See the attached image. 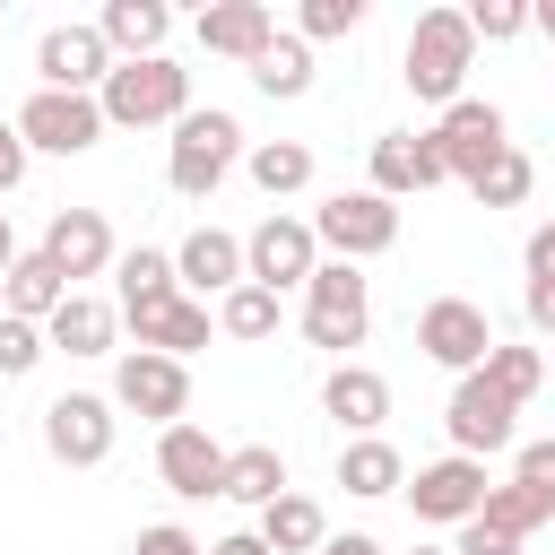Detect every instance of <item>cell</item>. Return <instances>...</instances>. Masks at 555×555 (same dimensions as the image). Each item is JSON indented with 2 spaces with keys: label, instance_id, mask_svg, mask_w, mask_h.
<instances>
[{
  "label": "cell",
  "instance_id": "6da1fadb",
  "mask_svg": "<svg viewBox=\"0 0 555 555\" xmlns=\"http://www.w3.org/2000/svg\"><path fill=\"white\" fill-rule=\"evenodd\" d=\"M468 61H477V35H468V9H416L408 26V52H399V78L416 104H460L468 95Z\"/></svg>",
  "mask_w": 555,
  "mask_h": 555
},
{
  "label": "cell",
  "instance_id": "7a4b0ae2",
  "mask_svg": "<svg viewBox=\"0 0 555 555\" xmlns=\"http://www.w3.org/2000/svg\"><path fill=\"white\" fill-rule=\"evenodd\" d=\"M243 165V121L225 113V104H191L182 121H173V139H165V182L182 191V199H217V182Z\"/></svg>",
  "mask_w": 555,
  "mask_h": 555
},
{
  "label": "cell",
  "instance_id": "3957f363",
  "mask_svg": "<svg viewBox=\"0 0 555 555\" xmlns=\"http://www.w3.org/2000/svg\"><path fill=\"white\" fill-rule=\"evenodd\" d=\"M95 104H104V130H173L182 113H191V69L182 61H113V78L95 87Z\"/></svg>",
  "mask_w": 555,
  "mask_h": 555
},
{
  "label": "cell",
  "instance_id": "277c9868",
  "mask_svg": "<svg viewBox=\"0 0 555 555\" xmlns=\"http://www.w3.org/2000/svg\"><path fill=\"white\" fill-rule=\"evenodd\" d=\"M364 330H373V295H364L356 260H321L304 278V338L347 364V347H364Z\"/></svg>",
  "mask_w": 555,
  "mask_h": 555
},
{
  "label": "cell",
  "instance_id": "5b68a950",
  "mask_svg": "<svg viewBox=\"0 0 555 555\" xmlns=\"http://www.w3.org/2000/svg\"><path fill=\"white\" fill-rule=\"evenodd\" d=\"M312 243L330 260H373V251L399 243V199H382V191H330L312 208Z\"/></svg>",
  "mask_w": 555,
  "mask_h": 555
},
{
  "label": "cell",
  "instance_id": "8992f818",
  "mask_svg": "<svg viewBox=\"0 0 555 555\" xmlns=\"http://www.w3.org/2000/svg\"><path fill=\"white\" fill-rule=\"evenodd\" d=\"M9 130L26 139V156H87V147L104 139V104H95V95H52V87H35V95L9 113Z\"/></svg>",
  "mask_w": 555,
  "mask_h": 555
},
{
  "label": "cell",
  "instance_id": "52a82bcc",
  "mask_svg": "<svg viewBox=\"0 0 555 555\" xmlns=\"http://www.w3.org/2000/svg\"><path fill=\"white\" fill-rule=\"evenodd\" d=\"M113 408L147 416L156 434H165V425H182V416H191V364L147 356V347H121V364H113Z\"/></svg>",
  "mask_w": 555,
  "mask_h": 555
},
{
  "label": "cell",
  "instance_id": "ba28073f",
  "mask_svg": "<svg viewBox=\"0 0 555 555\" xmlns=\"http://www.w3.org/2000/svg\"><path fill=\"white\" fill-rule=\"evenodd\" d=\"M321 269V243H312V217H260L251 234H243V278L251 286H269V295H286V286H304Z\"/></svg>",
  "mask_w": 555,
  "mask_h": 555
},
{
  "label": "cell",
  "instance_id": "9c48e42d",
  "mask_svg": "<svg viewBox=\"0 0 555 555\" xmlns=\"http://www.w3.org/2000/svg\"><path fill=\"white\" fill-rule=\"evenodd\" d=\"M416 347H425V364H442V373H477V364L494 356V321H486V304H468V295H434V304L416 312Z\"/></svg>",
  "mask_w": 555,
  "mask_h": 555
},
{
  "label": "cell",
  "instance_id": "30bf717a",
  "mask_svg": "<svg viewBox=\"0 0 555 555\" xmlns=\"http://www.w3.org/2000/svg\"><path fill=\"white\" fill-rule=\"evenodd\" d=\"M113 399L104 390H61L52 408H43V451L61 460V468H104L113 460Z\"/></svg>",
  "mask_w": 555,
  "mask_h": 555
},
{
  "label": "cell",
  "instance_id": "8fae6325",
  "mask_svg": "<svg viewBox=\"0 0 555 555\" xmlns=\"http://www.w3.org/2000/svg\"><path fill=\"white\" fill-rule=\"evenodd\" d=\"M486 460H460V451H442V460H425L399 494H408V512L416 520H434V529H460V520H477V503H486Z\"/></svg>",
  "mask_w": 555,
  "mask_h": 555
},
{
  "label": "cell",
  "instance_id": "7c38bea8",
  "mask_svg": "<svg viewBox=\"0 0 555 555\" xmlns=\"http://www.w3.org/2000/svg\"><path fill=\"white\" fill-rule=\"evenodd\" d=\"M512 399L486 382V373H460L451 382V408H442V434H451V451L460 460H486V451H512Z\"/></svg>",
  "mask_w": 555,
  "mask_h": 555
},
{
  "label": "cell",
  "instance_id": "4fadbf2b",
  "mask_svg": "<svg viewBox=\"0 0 555 555\" xmlns=\"http://www.w3.org/2000/svg\"><path fill=\"white\" fill-rule=\"evenodd\" d=\"M434 147H442V165H451V182H477L512 139H503V104H486V95H460V104H442V121H434Z\"/></svg>",
  "mask_w": 555,
  "mask_h": 555
},
{
  "label": "cell",
  "instance_id": "5bb4252c",
  "mask_svg": "<svg viewBox=\"0 0 555 555\" xmlns=\"http://www.w3.org/2000/svg\"><path fill=\"white\" fill-rule=\"evenodd\" d=\"M104 78H113V52H104L95 26H43V43H35V87H52V95H95Z\"/></svg>",
  "mask_w": 555,
  "mask_h": 555
},
{
  "label": "cell",
  "instance_id": "9a60e30c",
  "mask_svg": "<svg viewBox=\"0 0 555 555\" xmlns=\"http://www.w3.org/2000/svg\"><path fill=\"white\" fill-rule=\"evenodd\" d=\"M35 251L69 278V295H78V278H104V269L121 260V243H113L104 208H52V225H43V243H35Z\"/></svg>",
  "mask_w": 555,
  "mask_h": 555
},
{
  "label": "cell",
  "instance_id": "2e32d148",
  "mask_svg": "<svg viewBox=\"0 0 555 555\" xmlns=\"http://www.w3.org/2000/svg\"><path fill=\"white\" fill-rule=\"evenodd\" d=\"M156 477H165L182 503H208V494L225 486V442H217L208 425H191V416H182V425H165V434H156Z\"/></svg>",
  "mask_w": 555,
  "mask_h": 555
},
{
  "label": "cell",
  "instance_id": "e0dca14e",
  "mask_svg": "<svg viewBox=\"0 0 555 555\" xmlns=\"http://www.w3.org/2000/svg\"><path fill=\"white\" fill-rule=\"evenodd\" d=\"M173 286H182L191 304L234 295V286H243V234H225V225H191V234L173 243Z\"/></svg>",
  "mask_w": 555,
  "mask_h": 555
},
{
  "label": "cell",
  "instance_id": "ac0fdd59",
  "mask_svg": "<svg viewBox=\"0 0 555 555\" xmlns=\"http://www.w3.org/2000/svg\"><path fill=\"white\" fill-rule=\"evenodd\" d=\"M321 416H330L347 442H364V434H382V425H390V382H382L373 364H356V356H347V364H330V373H321Z\"/></svg>",
  "mask_w": 555,
  "mask_h": 555
},
{
  "label": "cell",
  "instance_id": "d6986e66",
  "mask_svg": "<svg viewBox=\"0 0 555 555\" xmlns=\"http://www.w3.org/2000/svg\"><path fill=\"white\" fill-rule=\"evenodd\" d=\"M191 35H199V52L251 69V61L269 52V35H278V9H269V0H208V9L191 17Z\"/></svg>",
  "mask_w": 555,
  "mask_h": 555
},
{
  "label": "cell",
  "instance_id": "ffe728a7",
  "mask_svg": "<svg viewBox=\"0 0 555 555\" xmlns=\"http://www.w3.org/2000/svg\"><path fill=\"white\" fill-rule=\"evenodd\" d=\"M434 182H451L434 130H382V139H373V182H364V191L408 199V191H434Z\"/></svg>",
  "mask_w": 555,
  "mask_h": 555
},
{
  "label": "cell",
  "instance_id": "44dd1931",
  "mask_svg": "<svg viewBox=\"0 0 555 555\" xmlns=\"http://www.w3.org/2000/svg\"><path fill=\"white\" fill-rule=\"evenodd\" d=\"M208 330H217V312L208 304H191V295H165V304H147V312H130V338L147 347V356H191V347H208Z\"/></svg>",
  "mask_w": 555,
  "mask_h": 555
},
{
  "label": "cell",
  "instance_id": "7402d4cb",
  "mask_svg": "<svg viewBox=\"0 0 555 555\" xmlns=\"http://www.w3.org/2000/svg\"><path fill=\"white\" fill-rule=\"evenodd\" d=\"M95 35H104V52H113V61H156V52H165V35H173V9H165V0H104Z\"/></svg>",
  "mask_w": 555,
  "mask_h": 555
},
{
  "label": "cell",
  "instance_id": "603a6c76",
  "mask_svg": "<svg viewBox=\"0 0 555 555\" xmlns=\"http://www.w3.org/2000/svg\"><path fill=\"white\" fill-rule=\"evenodd\" d=\"M113 338H121V304H104V295H69L43 321V347H61V356H113Z\"/></svg>",
  "mask_w": 555,
  "mask_h": 555
},
{
  "label": "cell",
  "instance_id": "cb8c5ba5",
  "mask_svg": "<svg viewBox=\"0 0 555 555\" xmlns=\"http://www.w3.org/2000/svg\"><path fill=\"white\" fill-rule=\"evenodd\" d=\"M61 304H69V278H61L43 251H17L9 278H0V312H17V321H52Z\"/></svg>",
  "mask_w": 555,
  "mask_h": 555
},
{
  "label": "cell",
  "instance_id": "d4e9b609",
  "mask_svg": "<svg viewBox=\"0 0 555 555\" xmlns=\"http://www.w3.org/2000/svg\"><path fill=\"white\" fill-rule=\"evenodd\" d=\"M225 503H251V512H269L278 494H286V451L278 442H234L225 451V486H217Z\"/></svg>",
  "mask_w": 555,
  "mask_h": 555
},
{
  "label": "cell",
  "instance_id": "484cf974",
  "mask_svg": "<svg viewBox=\"0 0 555 555\" xmlns=\"http://www.w3.org/2000/svg\"><path fill=\"white\" fill-rule=\"evenodd\" d=\"M338 486H347L356 503H382V494H399V486H408V460H399V442H382V434L347 442V451H338Z\"/></svg>",
  "mask_w": 555,
  "mask_h": 555
},
{
  "label": "cell",
  "instance_id": "4316f807",
  "mask_svg": "<svg viewBox=\"0 0 555 555\" xmlns=\"http://www.w3.org/2000/svg\"><path fill=\"white\" fill-rule=\"evenodd\" d=\"M321 538H330V520H321V503L295 494V486L260 512V546H269V555H321Z\"/></svg>",
  "mask_w": 555,
  "mask_h": 555
},
{
  "label": "cell",
  "instance_id": "83f0119b",
  "mask_svg": "<svg viewBox=\"0 0 555 555\" xmlns=\"http://www.w3.org/2000/svg\"><path fill=\"white\" fill-rule=\"evenodd\" d=\"M251 87H260L269 104H295V95H312V43H304V35H269V52L251 61Z\"/></svg>",
  "mask_w": 555,
  "mask_h": 555
},
{
  "label": "cell",
  "instance_id": "f1b7e54d",
  "mask_svg": "<svg viewBox=\"0 0 555 555\" xmlns=\"http://www.w3.org/2000/svg\"><path fill=\"white\" fill-rule=\"evenodd\" d=\"M113 286H121V321L147 312V304H165V295H182V286H173V251H156V243L121 251V260H113Z\"/></svg>",
  "mask_w": 555,
  "mask_h": 555
},
{
  "label": "cell",
  "instance_id": "f546056e",
  "mask_svg": "<svg viewBox=\"0 0 555 555\" xmlns=\"http://www.w3.org/2000/svg\"><path fill=\"white\" fill-rule=\"evenodd\" d=\"M243 165H251V182H260L269 199H295V191L312 182V147H304V139H260V147H243Z\"/></svg>",
  "mask_w": 555,
  "mask_h": 555
},
{
  "label": "cell",
  "instance_id": "4dcf8cb0",
  "mask_svg": "<svg viewBox=\"0 0 555 555\" xmlns=\"http://www.w3.org/2000/svg\"><path fill=\"white\" fill-rule=\"evenodd\" d=\"M477 520H486V529H503V538L520 546V538H529L538 520H555V503H546L538 486H520V477H503V486H486V503H477Z\"/></svg>",
  "mask_w": 555,
  "mask_h": 555
},
{
  "label": "cell",
  "instance_id": "1f68e13d",
  "mask_svg": "<svg viewBox=\"0 0 555 555\" xmlns=\"http://www.w3.org/2000/svg\"><path fill=\"white\" fill-rule=\"evenodd\" d=\"M477 373H486V382H494L512 408H529V399L546 390V347H503V338H494V356H486Z\"/></svg>",
  "mask_w": 555,
  "mask_h": 555
},
{
  "label": "cell",
  "instance_id": "d6a6232c",
  "mask_svg": "<svg viewBox=\"0 0 555 555\" xmlns=\"http://www.w3.org/2000/svg\"><path fill=\"white\" fill-rule=\"evenodd\" d=\"M217 330H225V338H243V347H251V338H278V295L243 278L234 295H217Z\"/></svg>",
  "mask_w": 555,
  "mask_h": 555
},
{
  "label": "cell",
  "instance_id": "836d02e7",
  "mask_svg": "<svg viewBox=\"0 0 555 555\" xmlns=\"http://www.w3.org/2000/svg\"><path fill=\"white\" fill-rule=\"evenodd\" d=\"M529 182H538V165H529L520 147H503V156L468 182V199H477V208H520V199H529Z\"/></svg>",
  "mask_w": 555,
  "mask_h": 555
},
{
  "label": "cell",
  "instance_id": "e575fe53",
  "mask_svg": "<svg viewBox=\"0 0 555 555\" xmlns=\"http://www.w3.org/2000/svg\"><path fill=\"white\" fill-rule=\"evenodd\" d=\"M43 356H52V347H43V321H17V312H0V382H26Z\"/></svg>",
  "mask_w": 555,
  "mask_h": 555
},
{
  "label": "cell",
  "instance_id": "d590c367",
  "mask_svg": "<svg viewBox=\"0 0 555 555\" xmlns=\"http://www.w3.org/2000/svg\"><path fill=\"white\" fill-rule=\"evenodd\" d=\"M364 26V0H304L295 9V35L304 43H338V35H356Z\"/></svg>",
  "mask_w": 555,
  "mask_h": 555
},
{
  "label": "cell",
  "instance_id": "8d00e7d4",
  "mask_svg": "<svg viewBox=\"0 0 555 555\" xmlns=\"http://www.w3.org/2000/svg\"><path fill=\"white\" fill-rule=\"evenodd\" d=\"M468 35H477V43H512V35H529V0H477V9H468Z\"/></svg>",
  "mask_w": 555,
  "mask_h": 555
},
{
  "label": "cell",
  "instance_id": "74e56055",
  "mask_svg": "<svg viewBox=\"0 0 555 555\" xmlns=\"http://www.w3.org/2000/svg\"><path fill=\"white\" fill-rule=\"evenodd\" d=\"M512 477L538 486V494L555 503V442H512Z\"/></svg>",
  "mask_w": 555,
  "mask_h": 555
},
{
  "label": "cell",
  "instance_id": "f35d334b",
  "mask_svg": "<svg viewBox=\"0 0 555 555\" xmlns=\"http://www.w3.org/2000/svg\"><path fill=\"white\" fill-rule=\"evenodd\" d=\"M130 555H208V546H199V538H191V529H182V520H147V529H139V546H130Z\"/></svg>",
  "mask_w": 555,
  "mask_h": 555
},
{
  "label": "cell",
  "instance_id": "ab89813d",
  "mask_svg": "<svg viewBox=\"0 0 555 555\" xmlns=\"http://www.w3.org/2000/svg\"><path fill=\"white\" fill-rule=\"evenodd\" d=\"M451 555H520L503 529H486V520H460V538H451Z\"/></svg>",
  "mask_w": 555,
  "mask_h": 555
},
{
  "label": "cell",
  "instance_id": "60d3db41",
  "mask_svg": "<svg viewBox=\"0 0 555 555\" xmlns=\"http://www.w3.org/2000/svg\"><path fill=\"white\" fill-rule=\"evenodd\" d=\"M520 312H529V330H538V338H555V278H529Z\"/></svg>",
  "mask_w": 555,
  "mask_h": 555
},
{
  "label": "cell",
  "instance_id": "b9f144b4",
  "mask_svg": "<svg viewBox=\"0 0 555 555\" xmlns=\"http://www.w3.org/2000/svg\"><path fill=\"white\" fill-rule=\"evenodd\" d=\"M520 260H529V278H555V217H546V225H529Z\"/></svg>",
  "mask_w": 555,
  "mask_h": 555
},
{
  "label": "cell",
  "instance_id": "7bdbcfd3",
  "mask_svg": "<svg viewBox=\"0 0 555 555\" xmlns=\"http://www.w3.org/2000/svg\"><path fill=\"white\" fill-rule=\"evenodd\" d=\"M17 182H26V139H17L9 121H0V199H9Z\"/></svg>",
  "mask_w": 555,
  "mask_h": 555
},
{
  "label": "cell",
  "instance_id": "ee69618b",
  "mask_svg": "<svg viewBox=\"0 0 555 555\" xmlns=\"http://www.w3.org/2000/svg\"><path fill=\"white\" fill-rule=\"evenodd\" d=\"M321 555H382V538H364V529H347V538H321Z\"/></svg>",
  "mask_w": 555,
  "mask_h": 555
},
{
  "label": "cell",
  "instance_id": "f6af8a7d",
  "mask_svg": "<svg viewBox=\"0 0 555 555\" xmlns=\"http://www.w3.org/2000/svg\"><path fill=\"white\" fill-rule=\"evenodd\" d=\"M208 555H269V546H260V529H234V538H217Z\"/></svg>",
  "mask_w": 555,
  "mask_h": 555
},
{
  "label": "cell",
  "instance_id": "bcb514c9",
  "mask_svg": "<svg viewBox=\"0 0 555 555\" xmlns=\"http://www.w3.org/2000/svg\"><path fill=\"white\" fill-rule=\"evenodd\" d=\"M529 26H538V35L555 43V0H538V9H529Z\"/></svg>",
  "mask_w": 555,
  "mask_h": 555
},
{
  "label": "cell",
  "instance_id": "7dc6e473",
  "mask_svg": "<svg viewBox=\"0 0 555 555\" xmlns=\"http://www.w3.org/2000/svg\"><path fill=\"white\" fill-rule=\"evenodd\" d=\"M9 260H17V234H9V208H0V278H9Z\"/></svg>",
  "mask_w": 555,
  "mask_h": 555
},
{
  "label": "cell",
  "instance_id": "c3c4849f",
  "mask_svg": "<svg viewBox=\"0 0 555 555\" xmlns=\"http://www.w3.org/2000/svg\"><path fill=\"white\" fill-rule=\"evenodd\" d=\"M416 555H451V546H416Z\"/></svg>",
  "mask_w": 555,
  "mask_h": 555
},
{
  "label": "cell",
  "instance_id": "681fc988",
  "mask_svg": "<svg viewBox=\"0 0 555 555\" xmlns=\"http://www.w3.org/2000/svg\"><path fill=\"white\" fill-rule=\"evenodd\" d=\"M546 373H555V356H546Z\"/></svg>",
  "mask_w": 555,
  "mask_h": 555
}]
</instances>
